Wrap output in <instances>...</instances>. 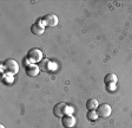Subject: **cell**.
<instances>
[{
    "label": "cell",
    "instance_id": "6da1fadb",
    "mask_svg": "<svg viewBox=\"0 0 132 128\" xmlns=\"http://www.w3.org/2000/svg\"><path fill=\"white\" fill-rule=\"evenodd\" d=\"M27 59L32 64L41 62V59H43V52H41V50H39V49H31L27 52Z\"/></svg>",
    "mask_w": 132,
    "mask_h": 128
},
{
    "label": "cell",
    "instance_id": "7a4b0ae2",
    "mask_svg": "<svg viewBox=\"0 0 132 128\" xmlns=\"http://www.w3.org/2000/svg\"><path fill=\"white\" fill-rule=\"evenodd\" d=\"M4 68L5 70L7 71L8 74H11V75H15L18 74L19 71V64L15 59H7V61L4 63Z\"/></svg>",
    "mask_w": 132,
    "mask_h": 128
},
{
    "label": "cell",
    "instance_id": "3957f363",
    "mask_svg": "<svg viewBox=\"0 0 132 128\" xmlns=\"http://www.w3.org/2000/svg\"><path fill=\"white\" fill-rule=\"evenodd\" d=\"M70 109V107L64 102H60V103H57L53 108V114L54 116L57 117H63L65 115H67V110Z\"/></svg>",
    "mask_w": 132,
    "mask_h": 128
},
{
    "label": "cell",
    "instance_id": "277c9868",
    "mask_svg": "<svg viewBox=\"0 0 132 128\" xmlns=\"http://www.w3.org/2000/svg\"><path fill=\"white\" fill-rule=\"evenodd\" d=\"M41 22L44 23V25L46 26H50V27H54V26L58 25V23H59V19L55 14L53 13H50V14H46Z\"/></svg>",
    "mask_w": 132,
    "mask_h": 128
},
{
    "label": "cell",
    "instance_id": "5b68a950",
    "mask_svg": "<svg viewBox=\"0 0 132 128\" xmlns=\"http://www.w3.org/2000/svg\"><path fill=\"white\" fill-rule=\"evenodd\" d=\"M97 113H98V116L99 117H102V119H106V117H109L111 115V113H112V109H111L110 104H106V103H104V104H100V106L98 107V109H97Z\"/></svg>",
    "mask_w": 132,
    "mask_h": 128
},
{
    "label": "cell",
    "instance_id": "8992f818",
    "mask_svg": "<svg viewBox=\"0 0 132 128\" xmlns=\"http://www.w3.org/2000/svg\"><path fill=\"white\" fill-rule=\"evenodd\" d=\"M61 125L64 128H73L76 125V119L72 115H65L61 117Z\"/></svg>",
    "mask_w": 132,
    "mask_h": 128
},
{
    "label": "cell",
    "instance_id": "52a82bcc",
    "mask_svg": "<svg viewBox=\"0 0 132 128\" xmlns=\"http://www.w3.org/2000/svg\"><path fill=\"white\" fill-rule=\"evenodd\" d=\"M44 31H45V27L43 24H40V22L34 23L31 26V32L33 34H36V36H41V34L44 33Z\"/></svg>",
    "mask_w": 132,
    "mask_h": 128
},
{
    "label": "cell",
    "instance_id": "ba28073f",
    "mask_svg": "<svg viewBox=\"0 0 132 128\" xmlns=\"http://www.w3.org/2000/svg\"><path fill=\"white\" fill-rule=\"evenodd\" d=\"M39 71H40V68L36 64H30L26 67V75L30 76V77H36L39 75Z\"/></svg>",
    "mask_w": 132,
    "mask_h": 128
},
{
    "label": "cell",
    "instance_id": "9c48e42d",
    "mask_svg": "<svg viewBox=\"0 0 132 128\" xmlns=\"http://www.w3.org/2000/svg\"><path fill=\"white\" fill-rule=\"evenodd\" d=\"M117 81H118V78H117V76H116L114 74H107V75L104 77V82H105L106 86L116 84L117 83Z\"/></svg>",
    "mask_w": 132,
    "mask_h": 128
},
{
    "label": "cell",
    "instance_id": "30bf717a",
    "mask_svg": "<svg viewBox=\"0 0 132 128\" xmlns=\"http://www.w3.org/2000/svg\"><path fill=\"white\" fill-rule=\"evenodd\" d=\"M99 104H98V101L96 100V98H90V100L86 102V108L88 109V111L90 110H96V109H98Z\"/></svg>",
    "mask_w": 132,
    "mask_h": 128
},
{
    "label": "cell",
    "instance_id": "8fae6325",
    "mask_svg": "<svg viewBox=\"0 0 132 128\" xmlns=\"http://www.w3.org/2000/svg\"><path fill=\"white\" fill-rule=\"evenodd\" d=\"M98 113H97V110H90L87 113V119L90 120V121H96L97 119H98Z\"/></svg>",
    "mask_w": 132,
    "mask_h": 128
},
{
    "label": "cell",
    "instance_id": "7c38bea8",
    "mask_svg": "<svg viewBox=\"0 0 132 128\" xmlns=\"http://www.w3.org/2000/svg\"><path fill=\"white\" fill-rule=\"evenodd\" d=\"M48 64H50L48 61H43L40 69H41V70H45V71H48V68H47V65H48Z\"/></svg>",
    "mask_w": 132,
    "mask_h": 128
},
{
    "label": "cell",
    "instance_id": "4fadbf2b",
    "mask_svg": "<svg viewBox=\"0 0 132 128\" xmlns=\"http://www.w3.org/2000/svg\"><path fill=\"white\" fill-rule=\"evenodd\" d=\"M0 128H5V126H4V125H0Z\"/></svg>",
    "mask_w": 132,
    "mask_h": 128
}]
</instances>
